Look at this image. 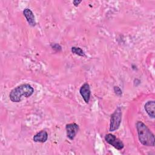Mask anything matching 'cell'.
Listing matches in <instances>:
<instances>
[{
  "label": "cell",
  "instance_id": "5b68a950",
  "mask_svg": "<svg viewBox=\"0 0 155 155\" xmlns=\"http://www.w3.org/2000/svg\"><path fill=\"white\" fill-rule=\"evenodd\" d=\"M67 136L70 140H73L79 130V126L75 123L67 124L65 126Z\"/></svg>",
  "mask_w": 155,
  "mask_h": 155
},
{
  "label": "cell",
  "instance_id": "8992f818",
  "mask_svg": "<svg viewBox=\"0 0 155 155\" xmlns=\"http://www.w3.org/2000/svg\"><path fill=\"white\" fill-rule=\"evenodd\" d=\"M79 93L85 103H88L90 98L91 91L90 85L88 83H85L81 86L79 90Z\"/></svg>",
  "mask_w": 155,
  "mask_h": 155
},
{
  "label": "cell",
  "instance_id": "6da1fadb",
  "mask_svg": "<svg viewBox=\"0 0 155 155\" xmlns=\"http://www.w3.org/2000/svg\"><path fill=\"white\" fill-rule=\"evenodd\" d=\"M136 129L140 142L145 146L154 147L155 142L154 136L147 126L142 122L139 120L136 122Z\"/></svg>",
  "mask_w": 155,
  "mask_h": 155
},
{
  "label": "cell",
  "instance_id": "ba28073f",
  "mask_svg": "<svg viewBox=\"0 0 155 155\" xmlns=\"http://www.w3.org/2000/svg\"><path fill=\"white\" fill-rule=\"evenodd\" d=\"M48 139V133L45 130H41L36 134L33 138V140L35 142L44 143L47 141Z\"/></svg>",
  "mask_w": 155,
  "mask_h": 155
},
{
  "label": "cell",
  "instance_id": "9c48e42d",
  "mask_svg": "<svg viewBox=\"0 0 155 155\" xmlns=\"http://www.w3.org/2000/svg\"><path fill=\"white\" fill-rule=\"evenodd\" d=\"M144 108L148 114V116L152 118H154V108H155V102L154 101H148L144 105Z\"/></svg>",
  "mask_w": 155,
  "mask_h": 155
},
{
  "label": "cell",
  "instance_id": "4fadbf2b",
  "mask_svg": "<svg viewBox=\"0 0 155 155\" xmlns=\"http://www.w3.org/2000/svg\"><path fill=\"white\" fill-rule=\"evenodd\" d=\"M82 2V1H78V0H74L73 1V5H74V6H78L81 2Z\"/></svg>",
  "mask_w": 155,
  "mask_h": 155
},
{
  "label": "cell",
  "instance_id": "3957f363",
  "mask_svg": "<svg viewBox=\"0 0 155 155\" xmlns=\"http://www.w3.org/2000/svg\"><path fill=\"white\" fill-rule=\"evenodd\" d=\"M122 120V110L120 107H117L114 113L111 115L110 131H114L117 130L120 125Z\"/></svg>",
  "mask_w": 155,
  "mask_h": 155
},
{
  "label": "cell",
  "instance_id": "30bf717a",
  "mask_svg": "<svg viewBox=\"0 0 155 155\" xmlns=\"http://www.w3.org/2000/svg\"><path fill=\"white\" fill-rule=\"evenodd\" d=\"M71 52L75 54H77L80 56H85L84 51L79 47H73L71 48Z\"/></svg>",
  "mask_w": 155,
  "mask_h": 155
},
{
  "label": "cell",
  "instance_id": "8fae6325",
  "mask_svg": "<svg viewBox=\"0 0 155 155\" xmlns=\"http://www.w3.org/2000/svg\"><path fill=\"white\" fill-rule=\"evenodd\" d=\"M51 47L53 49H54V50L57 51H59L62 50V47L61 46L57 43H54V44H51Z\"/></svg>",
  "mask_w": 155,
  "mask_h": 155
},
{
  "label": "cell",
  "instance_id": "7c38bea8",
  "mask_svg": "<svg viewBox=\"0 0 155 155\" xmlns=\"http://www.w3.org/2000/svg\"><path fill=\"white\" fill-rule=\"evenodd\" d=\"M114 91L115 94L118 96H120L122 95V90L118 86L114 87Z\"/></svg>",
  "mask_w": 155,
  "mask_h": 155
},
{
  "label": "cell",
  "instance_id": "52a82bcc",
  "mask_svg": "<svg viewBox=\"0 0 155 155\" xmlns=\"http://www.w3.org/2000/svg\"><path fill=\"white\" fill-rule=\"evenodd\" d=\"M23 14L25 17L28 24L31 27H35L36 23L33 12L30 8H26L23 10Z\"/></svg>",
  "mask_w": 155,
  "mask_h": 155
},
{
  "label": "cell",
  "instance_id": "277c9868",
  "mask_svg": "<svg viewBox=\"0 0 155 155\" xmlns=\"http://www.w3.org/2000/svg\"><path fill=\"white\" fill-rule=\"evenodd\" d=\"M105 140L108 144L112 145L114 148L118 150H120L124 147L123 142L111 133L105 135Z\"/></svg>",
  "mask_w": 155,
  "mask_h": 155
},
{
  "label": "cell",
  "instance_id": "7a4b0ae2",
  "mask_svg": "<svg viewBox=\"0 0 155 155\" xmlns=\"http://www.w3.org/2000/svg\"><path fill=\"white\" fill-rule=\"evenodd\" d=\"M34 92L33 88L28 84H21L11 90L9 97L13 102H19L22 100V97H28L31 96Z\"/></svg>",
  "mask_w": 155,
  "mask_h": 155
}]
</instances>
